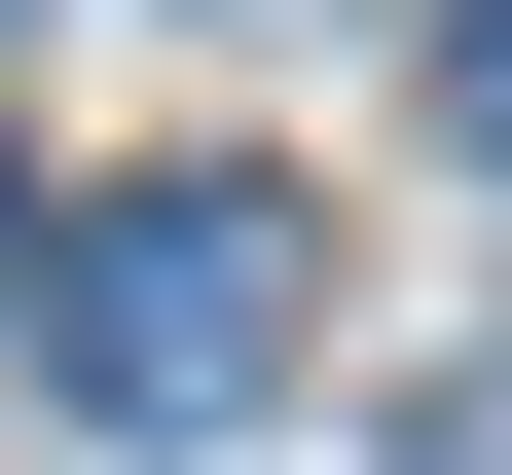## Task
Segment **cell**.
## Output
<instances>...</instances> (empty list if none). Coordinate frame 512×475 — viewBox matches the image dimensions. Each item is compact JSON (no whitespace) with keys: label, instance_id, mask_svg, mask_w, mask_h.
<instances>
[{"label":"cell","instance_id":"obj_1","mask_svg":"<svg viewBox=\"0 0 512 475\" xmlns=\"http://www.w3.org/2000/svg\"><path fill=\"white\" fill-rule=\"evenodd\" d=\"M293 329H330V220L293 183H110V220H37V366H74V439H256L293 402Z\"/></svg>","mask_w":512,"mask_h":475},{"label":"cell","instance_id":"obj_2","mask_svg":"<svg viewBox=\"0 0 512 475\" xmlns=\"http://www.w3.org/2000/svg\"><path fill=\"white\" fill-rule=\"evenodd\" d=\"M439 110H476V147H512V0H476V37H439Z\"/></svg>","mask_w":512,"mask_h":475},{"label":"cell","instance_id":"obj_3","mask_svg":"<svg viewBox=\"0 0 512 475\" xmlns=\"http://www.w3.org/2000/svg\"><path fill=\"white\" fill-rule=\"evenodd\" d=\"M0 256H37V183H0Z\"/></svg>","mask_w":512,"mask_h":475}]
</instances>
